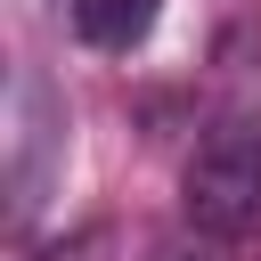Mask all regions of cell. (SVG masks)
<instances>
[{"label": "cell", "instance_id": "obj_1", "mask_svg": "<svg viewBox=\"0 0 261 261\" xmlns=\"http://www.w3.org/2000/svg\"><path fill=\"white\" fill-rule=\"evenodd\" d=\"M179 212L204 245H261V114L253 106H228L204 122L188 171H179Z\"/></svg>", "mask_w": 261, "mask_h": 261}, {"label": "cell", "instance_id": "obj_2", "mask_svg": "<svg viewBox=\"0 0 261 261\" xmlns=\"http://www.w3.org/2000/svg\"><path fill=\"white\" fill-rule=\"evenodd\" d=\"M65 98L49 73H16V98H8V204L16 220H41L57 171H65Z\"/></svg>", "mask_w": 261, "mask_h": 261}, {"label": "cell", "instance_id": "obj_3", "mask_svg": "<svg viewBox=\"0 0 261 261\" xmlns=\"http://www.w3.org/2000/svg\"><path fill=\"white\" fill-rule=\"evenodd\" d=\"M65 8H73V33L90 49H106V57L139 49L155 33V16H163V0H65Z\"/></svg>", "mask_w": 261, "mask_h": 261}, {"label": "cell", "instance_id": "obj_4", "mask_svg": "<svg viewBox=\"0 0 261 261\" xmlns=\"http://www.w3.org/2000/svg\"><path fill=\"white\" fill-rule=\"evenodd\" d=\"M98 245H106V237H98V228H82V237H73V245H57V253H49V261H90V253H98Z\"/></svg>", "mask_w": 261, "mask_h": 261}]
</instances>
